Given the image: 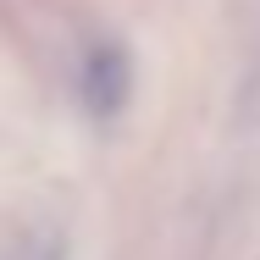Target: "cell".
Returning <instances> with one entry per match:
<instances>
[{"label":"cell","instance_id":"cell-1","mask_svg":"<svg viewBox=\"0 0 260 260\" xmlns=\"http://www.w3.org/2000/svg\"><path fill=\"white\" fill-rule=\"evenodd\" d=\"M127 83H133V67L122 45H94L83 55V72H78V100L89 105L100 122H111L122 105H127Z\"/></svg>","mask_w":260,"mask_h":260}]
</instances>
